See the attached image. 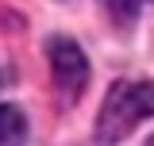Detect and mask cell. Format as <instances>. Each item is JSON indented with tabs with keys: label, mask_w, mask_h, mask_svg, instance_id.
<instances>
[{
	"label": "cell",
	"mask_w": 154,
	"mask_h": 146,
	"mask_svg": "<svg viewBox=\"0 0 154 146\" xmlns=\"http://www.w3.org/2000/svg\"><path fill=\"white\" fill-rule=\"evenodd\" d=\"M27 142V119L16 104H0V146H23Z\"/></svg>",
	"instance_id": "3957f363"
},
{
	"label": "cell",
	"mask_w": 154,
	"mask_h": 146,
	"mask_svg": "<svg viewBox=\"0 0 154 146\" xmlns=\"http://www.w3.org/2000/svg\"><path fill=\"white\" fill-rule=\"evenodd\" d=\"M46 58H50V73H54V85L62 89L66 100L81 96V89L89 85V58L85 50L69 42V38H50L46 42Z\"/></svg>",
	"instance_id": "7a4b0ae2"
},
{
	"label": "cell",
	"mask_w": 154,
	"mask_h": 146,
	"mask_svg": "<svg viewBox=\"0 0 154 146\" xmlns=\"http://www.w3.org/2000/svg\"><path fill=\"white\" fill-rule=\"evenodd\" d=\"M143 146H154V135H150V138H146V142H143Z\"/></svg>",
	"instance_id": "5b68a950"
},
{
	"label": "cell",
	"mask_w": 154,
	"mask_h": 146,
	"mask_svg": "<svg viewBox=\"0 0 154 146\" xmlns=\"http://www.w3.org/2000/svg\"><path fill=\"white\" fill-rule=\"evenodd\" d=\"M104 4H108L119 19H131V16H139L146 4H154V0H104Z\"/></svg>",
	"instance_id": "277c9868"
},
{
	"label": "cell",
	"mask_w": 154,
	"mask_h": 146,
	"mask_svg": "<svg viewBox=\"0 0 154 146\" xmlns=\"http://www.w3.org/2000/svg\"><path fill=\"white\" fill-rule=\"evenodd\" d=\"M154 115V81H116L100 115H96V142H123L143 119Z\"/></svg>",
	"instance_id": "6da1fadb"
}]
</instances>
